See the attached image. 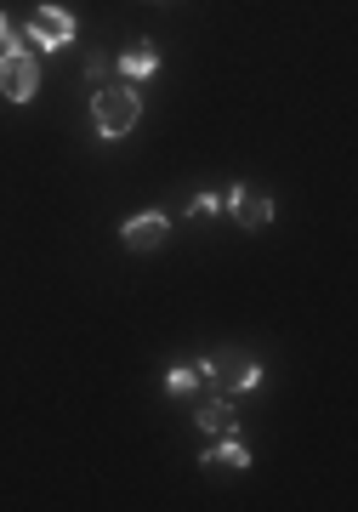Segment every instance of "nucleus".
<instances>
[{"instance_id":"f257e3e1","label":"nucleus","mask_w":358,"mask_h":512,"mask_svg":"<svg viewBox=\"0 0 358 512\" xmlns=\"http://www.w3.org/2000/svg\"><path fill=\"white\" fill-rule=\"evenodd\" d=\"M143 120V86H126V80H108L91 92V131H97V143H120L131 137Z\"/></svg>"},{"instance_id":"f03ea898","label":"nucleus","mask_w":358,"mask_h":512,"mask_svg":"<svg viewBox=\"0 0 358 512\" xmlns=\"http://www.w3.org/2000/svg\"><path fill=\"white\" fill-rule=\"evenodd\" d=\"M199 376H205V387L211 393H222V399H239V393H251L256 382H262V359L245 348H216L211 359H199Z\"/></svg>"},{"instance_id":"7ed1b4c3","label":"nucleus","mask_w":358,"mask_h":512,"mask_svg":"<svg viewBox=\"0 0 358 512\" xmlns=\"http://www.w3.org/2000/svg\"><path fill=\"white\" fill-rule=\"evenodd\" d=\"M35 92H40V57L29 52V46L0 57V97L23 109V103H35Z\"/></svg>"},{"instance_id":"20e7f679","label":"nucleus","mask_w":358,"mask_h":512,"mask_svg":"<svg viewBox=\"0 0 358 512\" xmlns=\"http://www.w3.org/2000/svg\"><path fill=\"white\" fill-rule=\"evenodd\" d=\"M23 35H29L35 52H63V46H74V12H63V6H35L23 18Z\"/></svg>"},{"instance_id":"39448f33","label":"nucleus","mask_w":358,"mask_h":512,"mask_svg":"<svg viewBox=\"0 0 358 512\" xmlns=\"http://www.w3.org/2000/svg\"><path fill=\"white\" fill-rule=\"evenodd\" d=\"M222 211H228L239 228H251V234H256V228H268V222L279 217V205H273L262 188H251V183H233L228 194H222Z\"/></svg>"},{"instance_id":"423d86ee","label":"nucleus","mask_w":358,"mask_h":512,"mask_svg":"<svg viewBox=\"0 0 358 512\" xmlns=\"http://www.w3.org/2000/svg\"><path fill=\"white\" fill-rule=\"evenodd\" d=\"M165 234H171V217H165V211H137V217L120 222V245H126V251H137V256L160 251Z\"/></svg>"},{"instance_id":"0eeeda50","label":"nucleus","mask_w":358,"mask_h":512,"mask_svg":"<svg viewBox=\"0 0 358 512\" xmlns=\"http://www.w3.org/2000/svg\"><path fill=\"white\" fill-rule=\"evenodd\" d=\"M114 74H120L126 86H148V80L160 74V46H154V40H131L126 52L114 57Z\"/></svg>"},{"instance_id":"6e6552de","label":"nucleus","mask_w":358,"mask_h":512,"mask_svg":"<svg viewBox=\"0 0 358 512\" xmlns=\"http://www.w3.org/2000/svg\"><path fill=\"white\" fill-rule=\"evenodd\" d=\"M194 421L205 433H239V416H233V399L211 393V387H199L194 393Z\"/></svg>"},{"instance_id":"1a4fd4ad","label":"nucleus","mask_w":358,"mask_h":512,"mask_svg":"<svg viewBox=\"0 0 358 512\" xmlns=\"http://www.w3.org/2000/svg\"><path fill=\"white\" fill-rule=\"evenodd\" d=\"M199 461H205V467H233V473H245L256 456L245 450V439H239V433H216V444H211Z\"/></svg>"},{"instance_id":"9d476101","label":"nucleus","mask_w":358,"mask_h":512,"mask_svg":"<svg viewBox=\"0 0 358 512\" xmlns=\"http://www.w3.org/2000/svg\"><path fill=\"white\" fill-rule=\"evenodd\" d=\"M199 387H205L199 365H171V370H165V393H171V399H194Z\"/></svg>"},{"instance_id":"9b49d317","label":"nucleus","mask_w":358,"mask_h":512,"mask_svg":"<svg viewBox=\"0 0 358 512\" xmlns=\"http://www.w3.org/2000/svg\"><path fill=\"white\" fill-rule=\"evenodd\" d=\"M86 80H91V86H108V80H120V74H114V57H86Z\"/></svg>"},{"instance_id":"f8f14e48","label":"nucleus","mask_w":358,"mask_h":512,"mask_svg":"<svg viewBox=\"0 0 358 512\" xmlns=\"http://www.w3.org/2000/svg\"><path fill=\"white\" fill-rule=\"evenodd\" d=\"M222 211V194H194V205H188V217H216Z\"/></svg>"},{"instance_id":"ddd939ff","label":"nucleus","mask_w":358,"mask_h":512,"mask_svg":"<svg viewBox=\"0 0 358 512\" xmlns=\"http://www.w3.org/2000/svg\"><path fill=\"white\" fill-rule=\"evenodd\" d=\"M6 52H18V23L0 12V57H6Z\"/></svg>"}]
</instances>
